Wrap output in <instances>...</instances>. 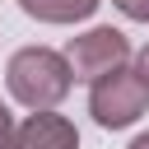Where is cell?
<instances>
[{"mask_svg":"<svg viewBox=\"0 0 149 149\" xmlns=\"http://www.w3.org/2000/svg\"><path fill=\"white\" fill-rule=\"evenodd\" d=\"M5 79H9V93L23 107H33V112H51L70 93V84H74L65 56L51 51V47H23V51H14Z\"/></svg>","mask_w":149,"mask_h":149,"instance_id":"obj_1","label":"cell"},{"mask_svg":"<svg viewBox=\"0 0 149 149\" xmlns=\"http://www.w3.org/2000/svg\"><path fill=\"white\" fill-rule=\"evenodd\" d=\"M144 107H149V88H144V79L135 74V70H112V74H102V79H93V93H88V112H93V121L98 126H107V130H121V126H130V121H140L144 116Z\"/></svg>","mask_w":149,"mask_h":149,"instance_id":"obj_2","label":"cell"},{"mask_svg":"<svg viewBox=\"0 0 149 149\" xmlns=\"http://www.w3.org/2000/svg\"><path fill=\"white\" fill-rule=\"evenodd\" d=\"M126 61H130V42L116 28H88V33L70 37V47H65L70 79H88V84L112 74V70H121Z\"/></svg>","mask_w":149,"mask_h":149,"instance_id":"obj_3","label":"cell"},{"mask_svg":"<svg viewBox=\"0 0 149 149\" xmlns=\"http://www.w3.org/2000/svg\"><path fill=\"white\" fill-rule=\"evenodd\" d=\"M9 149H79V130L56 112H33L23 126H14Z\"/></svg>","mask_w":149,"mask_h":149,"instance_id":"obj_4","label":"cell"},{"mask_svg":"<svg viewBox=\"0 0 149 149\" xmlns=\"http://www.w3.org/2000/svg\"><path fill=\"white\" fill-rule=\"evenodd\" d=\"M19 9L42 23H79L98 9V0H19Z\"/></svg>","mask_w":149,"mask_h":149,"instance_id":"obj_5","label":"cell"},{"mask_svg":"<svg viewBox=\"0 0 149 149\" xmlns=\"http://www.w3.org/2000/svg\"><path fill=\"white\" fill-rule=\"evenodd\" d=\"M116 5H121V14H126V19L149 23V0H116Z\"/></svg>","mask_w":149,"mask_h":149,"instance_id":"obj_6","label":"cell"},{"mask_svg":"<svg viewBox=\"0 0 149 149\" xmlns=\"http://www.w3.org/2000/svg\"><path fill=\"white\" fill-rule=\"evenodd\" d=\"M9 144H14V116L0 107V149H9Z\"/></svg>","mask_w":149,"mask_h":149,"instance_id":"obj_7","label":"cell"},{"mask_svg":"<svg viewBox=\"0 0 149 149\" xmlns=\"http://www.w3.org/2000/svg\"><path fill=\"white\" fill-rule=\"evenodd\" d=\"M135 74H140V79H144V88H149V47L140 51V65H135Z\"/></svg>","mask_w":149,"mask_h":149,"instance_id":"obj_8","label":"cell"},{"mask_svg":"<svg viewBox=\"0 0 149 149\" xmlns=\"http://www.w3.org/2000/svg\"><path fill=\"white\" fill-rule=\"evenodd\" d=\"M130 149H149V130H144V135H135V140H130Z\"/></svg>","mask_w":149,"mask_h":149,"instance_id":"obj_9","label":"cell"}]
</instances>
